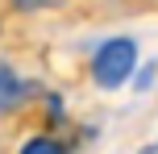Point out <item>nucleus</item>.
Instances as JSON below:
<instances>
[{
	"mask_svg": "<svg viewBox=\"0 0 158 154\" xmlns=\"http://www.w3.org/2000/svg\"><path fill=\"white\" fill-rule=\"evenodd\" d=\"M87 71H92L96 88H104V92L125 88V83L133 79V71H137V42L133 38H104L100 46H96Z\"/></svg>",
	"mask_w": 158,
	"mask_h": 154,
	"instance_id": "nucleus-1",
	"label": "nucleus"
},
{
	"mask_svg": "<svg viewBox=\"0 0 158 154\" xmlns=\"http://www.w3.org/2000/svg\"><path fill=\"white\" fill-rule=\"evenodd\" d=\"M21 100H25V83H21V75H17L8 63H0V113H13Z\"/></svg>",
	"mask_w": 158,
	"mask_h": 154,
	"instance_id": "nucleus-2",
	"label": "nucleus"
},
{
	"mask_svg": "<svg viewBox=\"0 0 158 154\" xmlns=\"http://www.w3.org/2000/svg\"><path fill=\"white\" fill-rule=\"evenodd\" d=\"M21 154H67V146L54 138H29V142H21Z\"/></svg>",
	"mask_w": 158,
	"mask_h": 154,
	"instance_id": "nucleus-3",
	"label": "nucleus"
},
{
	"mask_svg": "<svg viewBox=\"0 0 158 154\" xmlns=\"http://www.w3.org/2000/svg\"><path fill=\"white\" fill-rule=\"evenodd\" d=\"M154 75H158V67H154V63H146V67H137V71H133V79H129V83H133V92H150V83H154Z\"/></svg>",
	"mask_w": 158,
	"mask_h": 154,
	"instance_id": "nucleus-4",
	"label": "nucleus"
},
{
	"mask_svg": "<svg viewBox=\"0 0 158 154\" xmlns=\"http://www.w3.org/2000/svg\"><path fill=\"white\" fill-rule=\"evenodd\" d=\"M154 150H158V146H154Z\"/></svg>",
	"mask_w": 158,
	"mask_h": 154,
	"instance_id": "nucleus-5",
	"label": "nucleus"
}]
</instances>
